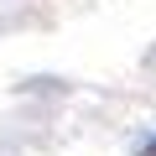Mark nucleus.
<instances>
[{
  "label": "nucleus",
  "instance_id": "nucleus-1",
  "mask_svg": "<svg viewBox=\"0 0 156 156\" xmlns=\"http://www.w3.org/2000/svg\"><path fill=\"white\" fill-rule=\"evenodd\" d=\"M140 156H156V135H151V140H146V146H140Z\"/></svg>",
  "mask_w": 156,
  "mask_h": 156
}]
</instances>
